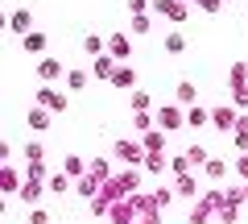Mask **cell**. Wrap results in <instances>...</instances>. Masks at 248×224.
<instances>
[{"mask_svg":"<svg viewBox=\"0 0 248 224\" xmlns=\"http://www.w3.org/2000/svg\"><path fill=\"white\" fill-rule=\"evenodd\" d=\"M83 50H87V54H104V37H99V34H87V37H83Z\"/></svg>","mask_w":248,"mask_h":224,"instance_id":"484cf974","label":"cell"},{"mask_svg":"<svg viewBox=\"0 0 248 224\" xmlns=\"http://www.w3.org/2000/svg\"><path fill=\"white\" fill-rule=\"evenodd\" d=\"M207 121H211V112H207V108H199V104L186 108V125H207Z\"/></svg>","mask_w":248,"mask_h":224,"instance_id":"ac0fdd59","label":"cell"},{"mask_svg":"<svg viewBox=\"0 0 248 224\" xmlns=\"http://www.w3.org/2000/svg\"><path fill=\"white\" fill-rule=\"evenodd\" d=\"M29 129L46 133V129H50V108H42V104H33V108H29Z\"/></svg>","mask_w":248,"mask_h":224,"instance_id":"8fae6325","label":"cell"},{"mask_svg":"<svg viewBox=\"0 0 248 224\" xmlns=\"http://www.w3.org/2000/svg\"><path fill=\"white\" fill-rule=\"evenodd\" d=\"M25 158H29V162H42V145L29 141V145H25Z\"/></svg>","mask_w":248,"mask_h":224,"instance_id":"836d02e7","label":"cell"},{"mask_svg":"<svg viewBox=\"0 0 248 224\" xmlns=\"http://www.w3.org/2000/svg\"><path fill=\"white\" fill-rule=\"evenodd\" d=\"M145 150H149V154H161V150H166V133H145Z\"/></svg>","mask_w":248,"mask_h":224,"instance_id":"44dd1931","label":"cell"},{"mask_svg":"<svg viewBox=\"0 0 248 224\" xmlns=\"http://www.w3.org/2000/svg\"><path fill=\"white\" fill-rule=\"evenodd\" d=\"M91 75H95V79H108V83H112V75H116V58H112V54H95V63H91Z\"/></svg>","mask_w":248,"mask_h":224,"instance_id":"5b68a950","label":"cell"},{"mask_svg":"<svg viewBox=\"0 0 248 224\" xmlns=\"http://www.w3.org/2000/svg\"><path fill=\"white\" fill-rule=\"evenodd\" d=\"M182 46H186L182 34H166V50H170V54H182Z\"/></svg>","mask_w":248,"mask_h":224,"instance_id":"4316f807","label":"cell"},{"mask_svg":"<svg viewBox=\"0 0 248 224\" xmlns=\"http://www.w3.org/2000/svg\"><path fill=\"white\" fill-rule=\"evenodd\" d=\"M157 125H161V129H182V125H186L182 104H166V108H157Z\"/></svg>","mask_w":248,"mask_h":224,"instance_id":"6da1fadb","label":"cell"},{"mask_svg":"<svg viewBox=\"0 0 248 224\" xmlns=\"http://www.w3.org/2000/svg\"><path fill=\"white\" fill-rule=\"evenodd\" d=\"M203 174H207L211 183H223V179H228V162H223V158H211V162L203 166Z\"/></svg>","mask_w":248,"mask_h":224,"instance_id":"9a60e30c","label":"cell"},{"mask_svg":"<svg viewBox=\"0 0 248 224\" xmlns=\"http://www.w3.org/2000/svg\"><path fill=\"white\" fill-rule=\"evenodd\" d=\"M211 121H215V129H223V133H232V129H236V108H232V104H223V108H215V112H211Z\"/></svg>","mask_w":248,"mask_h":224,"instance_id":"277c9868","label":"cell"},{"mask_svg":"<svg viewBox=\"0 0 248 224\" xmlns=\"http://www.w3.org/2000/svg\"><path fill=\"white\" fill-rule=\"evenodd\" d=\"M9 25H13V34H21V37L33 34V17H29V9H17V13L9 17Z\"/></svg>","mask_w":248,"mask_h":224,"instance_id":"30bf717a","label":"cell"},{"mask_svg":"<svg viewBox=\"0 0 248 224\" xmlns=\"http://www.w3.org/2000/svg\"><path fill=\"white\" fill-rule=\"evenodd\" d=\"M195 4H199L203 13H219V9H223V0H195Z\"/></svg>","mask_w":248,"mask_h":224,"instance_id":"1f68e13d","label":"cell"},{"mask_svg":"<svg viewBox=\"0 0 248 224\" xmlns=\"http://www.w3.org/2000/svg\"><path fill=\"white\" fill-rule=\"evenodd\" d=\"M211 212H215V207L207 204V199H199L195 212H190V224H211Z\"/></svg>","mask_w":248,"mask_h":224,"instance_id":"2e32d148","label":"cell"},{"mask_svg":"<svg viewBox=\"0 0 248 224\" xmlns=\"http://www.w3.org/2000/svg\"><path fill=\"white\" fill-rule=\"evenodd\" d=\"M145 9H153V0H128V13H145Z\"/></svg>","mask_w":248,"mask_h":224,"instance_id":"d590c367","label":"cell"},{"mask_svg":"<svg viewBox=\"0 0 248 224\" xmlns=\"http://www.w3.org/2000/svg\"><path fill=\"white\" fill-rule=\"evenodd\" d=\"M133 125H137V129H141V133H149V125H153V121H149V117H145V112H137V121H133Z\"/></svg>","mask_w":248,"mask_h":224,"instance_id":"8d00e7d4","label":"cell"},{"mask_svg":"<svg viewBox=\"0 0 248 224\" xmlns=\"http://www.w3.org/2000/svg\"><path fill=\"white\" fill-rule=\"evenodd\" d=\"M91 174H95L99 183H108V179H112V171H108V158H95V162H91Z\"/></svg>","mask_w":248,"mask_h":224,"instance_id":"d4e9b609","label":"cell"},{"mask_svg":"<svg viewBox=\"0 0 248 224\" xmlns=\"http://www.w3.org/2000/svg\"><path fill=\"white\" fill-rule=\"evenodd\" d=\"M236 171H240V179H248V158H240V162H236Z\"/></svg>","mask_w":248,"mask_h":224,"instance_id":"74e56055","label":"cell"},{"mask_svg":"<svg viewBox=\"0 0 248 224\" xmlns=\"http://www.w3.org/2000/svg\"><path fill=\"white\" fill-rule=\"evenodd\" d=\"M170 171H174V174H190V158H186V154L174 158V162H170Z\"/></svg>","mask_w":248,"mask_h":224,"instance_id":"83f0119b","label":"cell"},{"mask_svg":"<svg viewBox=\"0 0 248 224\" xmlns=\"http://www.w3.org/2000/svg\"><path fill=\"white\" fill-rule=\"evenodd\" d=\"M153 13H157V17H174V21H182L186 17V4H178V0H153Z\"/></svg>","mask_w":248,"mask_h":224,"instance_id":"ba28073f","label":"cell"},{"mask_svg":"<svg viewBox=\"0 0 248 224\" xmlns=\"http://www.w3.org/2000/svg\"><path fill=\"white\" fill-rule=\"evenodd\" d=\"M149 104H153V100L145 96V91H133V108H137V112H145V108H149Z\"/></svg>","mask_w":248,"mask_h":224,"instance_id":"4dcf8cb0","label":"cell"},{"mask_svg":"<svg viewBox=\"0 0 248 224\" xmlns=\"http://www.w3.org/2000/svg\"><path fill=\"white\" fill-rule=\"evenodd\" d=\"M174 104H182V108L199 104V87H195V83H178V87H174Z\"/></svg>","mask_w":248,"mask_h":224,"instance_id":"9c48e42d","label":"cell"},{"mask_svg":"<svg viewBox=\"0 0 248 224\" xmlns=\"http://www.w3.org/2000/svg\"><path fill=\"white\" fill-rule=\"evenodd\" d=\"M33 104L50 108V112H62V108H66V96H62L58 87H42V91H37V100H33Z\"/></svg>","mask_w":248,"mask_h":224,"instance_id":"3957f363","label":"cell"},{"mask_svg":"<svg viewBox=\"0 0 248 224\" xmlns=\"http://www.w3.org/2000/svg\"><path fill=\"white\" fill-rule=\"evenodd\" d=\"M108 50H112V58H124V54H128V37H120V34H116L112 42H108Z\"/></svg>","mask_w":248,"mask_h":224,"instance_id":"cb8c5ba5","label":"cell"},{"mask_svg":"<svg viewBox=\"0 0 248 224\" xmlns=\"http://www.w3.org/2000/svg\"><path fill=\"white\" fill-rule=\"evenodd\" d=\"M46 187H50L54 195H62V191L71 187V174H66V171H58V174H50V179H46Z\"/></svg>","mask_w":248,"mask_h":224,"instance_id":"e0dca14e","label":"cell"},{"mask_svg":"<svg viewBox=\"0 0 248 224\" xmlns=\"http://www.w3.org/2000/svg\"><path fill=\"white\" fill-rule=\"evenodd\" d=\"M0 187L9 191V195H21V187H25V183H21V174L13 171V166H4V171H0Z\"/></svg>","mask_w":248,"mask_h":224,"instance_id":"7c38bea8","label":"cell"},{"mask_svg":"<svg viewBox=\"0 0 248 224\" xmlns=\"http://www.w3.org/2000/svg\"><path fill=\"white\" fill-rule=\"evenodd\" d=\"M37 75H42L46 83H54V79H62V75H66V67H62L58 58H42V63H37Z\"/></svg>","mask_w":248,"mask_h":224,"instance_id":"8992f818","label":"cell"},{"mask_svg":"<svg viewBox=\"0 0 248 224\" xmlns=\"http://www.w3.org/2000/svg\"><path fill=\"white\" fill-rule=\"evenodd\" d=\"M116 158H120V162H133V166H137V162H145V154H149V150H145V145H137V141H116Z\"/></svg>","mask_w":248,"mask_h":224,"instance_id":"7a4b0ae2","label":"cell"},{"mask_svg":"<svg viewBox=\"0 0 248 224\" xmlns=\"http://www.w3.org/2000/svg\"><path fill=\"white\" fill-rule=\"evenodd\" d=\"M153 199H157V207H170V199H174V191H170V187H157V191H153Z\"/></svg>","mask_w":248,"mask_h":224,"instance_id":"f546056e","label":"cell"},{"mask_svg":"<svg viewBox=\"0 0 248 224\" xmlns=\"http://www.w3.org/2000/svg\"><path fill=\"white\" fill-rule=\"evenodd\" d=\"M133 29H137V34H149V17H145V13H137V17H133Z\"/></svg>","mask_w":248,"mask_h":224,"instance_id":"d6a6232c","label":"cell"},{"mask_svg":"<svg viewBox=\"0 0 248 224\" xmlns=\"http://www.w3.org/2000/svg\"><path fill=\"white\" fill-rule=\"evenodd\" d=\"M29 224H50V212L46 207H29Z\"/></svg>","mask_w":248,"mask_h":224,"instance_id":"f1b7e54d","label":"cell"},{"mask_svg":"<svg viewBox=\"0 0 248 224\" xmlns=\"http://www.w3.org/2000/svg\"><path fill=\"white\" fill-rule=\"evenodd\" d=\"M87 166H91V162H83L79 154H66V162H62V171L71 174V179H83V174H87Z\"/></svg>","mask_w":248,"mask_h":224,"instance_id":"4fadbf2b","label":"cell"},{"mask_svg":"<svg viewBox=\"0 0 248 224\" xmlns=\"http://www.w3.org/2000/svg\"><path fill=\"white\" fill-rule=\"evenodd\" d=\"M137 83V71L133 67H116V75H112V87H120V91H128Z\"/></svg>","mask_w":248,"mask_h":224,"instance_id":"5bb4252c","label":"cell"},{"mask_svg":"<svg viewBox=\"0 0 248 224\" xmlns=\"http://www.w3.org/2000/svg\"><path fill=\"white\" fill-rule=\"evenodd\" d=\"M174 191H178V195H199V183L190 179V174H178V183H174Z\"/></svg>","mask_w":248,"mask_h":224,"instance_id":"ffe728a7","label":"cell"},{"mask_svg":"<svg viewBox=\"0 0 248 224\" xmlns=\"http://www.w3.org/2000/svg\"><path fill=\"white\" fill-rule=\"evenodd\" d=\"M21 46H25L29 54H42L46 50V34H25V37H21Z\"/></svg>","mask_w":248,"mask_h":224,"instance_id":"d6986e66","label":"cell"},{"mask_svg":"<svg viewBox=\"0 0 248 224\" xmlns=\"http://www.w3.org/2000/svg\"><path fill=\"white\" fill-rule=\"evenodd\" d=\"M46 191H50V187H42V179H29L25 187H21V199H25L29 207H37V204H42V195H46Z\"/></svg>","mask_w":248,"mask_h":224,"instance_id":"52a82bcc","label":"cell"},{"mask_svg":"<svg viewBox=\"0 0 248 224\" xmlns=\"http://www.w3.org/2000/svg\"><path fill=\"white\" fill-rule=\"evenodd\" d=\"M145 171H161V154H145Z\"/></svg>","mask_w":248,"mask_h":224,"instance_id":"e575fe53","label":"cell"},{"mask_svg":"<svg viewBox=\"0 0 248 224\" xmlns=\"http://www.w3.org/2000/svg\"><path fill=\"white\" fill-rule=\"evenodd\" d=\"M66 87H71V91H83V87H87V71H66Z\"/></svg>","mask_w":248,"mask_h":224,"instance_id":"603a6c76","label":"cell"},{"mask_svg":"<svg viewBox=\"0 0 248 224\" xmlns=\"http://www.w3.org/2000/svg\"><path fill=\"white\" fill-rule=\"evenodd\" d=\"M186 158H190V166H207V162H211V154H207L203 145H190V150H186Z\"/></svg>","mask_w":248,"mask_h":224,"instance_id":"7402d4cb","label":"cell"}]
</instances>
